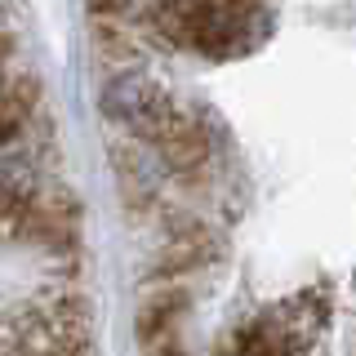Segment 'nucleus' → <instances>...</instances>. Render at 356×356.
<instances>
[{
  "label": "nucleus",
  "mask_w": 356,
  "mask_h": 356,
  "mask_svg": "<svg viewBox=\"0 0 356 356\" xmlns=\"http://www.w3.org/2000/svg\"><path fill=\"white\" fill-rule=\"evenodd\" d=\"M85 5L94 9L98 18H120V14L129 9V0H85Z\"/></svg>",
  "instance_id": "nucleus-3"
},
{
  "label": "nucleus",
  "mask_w": 356,
  "mask_h": 356,
  "mask_svg": "<svg viewBox=\"0 0 356 356\" xmlns=\"http://www.w3.org/2000/svg\"><path fill=\"white\" fill-rule=\"evenodd\" d=\"M9 49H14V44H9V36L0 31V81L9 76Z\"/></svg>",
  "instance_id": "nucleus-5"
},
{
  "label": "nucleus",
  "mask_w": 356,
  "mask_h": 356,
  "mask_svg": "<svg viewBox=\"0 0 356 356\" xmlns=\"http://www.w3.org/2000/svg\"><path fill=\"white\" fill-rule=\"evenodd\" d=\"M40 120V85L27 72H9L0 81V152H22Z\"/></svg>",
  "instance_id": "nucleus-2"
},
{
  "label": "nucleus",
  "mask_w": 356,
  "mask_h": 356,
  "mask_svg": "<svg viewBox=\"0 0 356 356\" xmlns=\"http://www.w3.org/2000/svg\"><path fill=\"white\" fill-rule=\"evenodd\" d=\"M227 356H263L259 348H254V339H250V334H236V339H232V348H227Z\"/></svg>",
  "instance_id": "nucleus-4"
},
{
  "label": "nucleus",
  "mask_w": 356,
  "mask_h": 356,
  "mask_svg": "<svg viewBox=\"0 0 356 356\" xmlns=\"http://www.w3.org/2000/svg\"><path fill=\"white\" fill-rule=\"evenodd\" d=\"M147 27L174 49H196L214 63L254 54L272 27L267 0H156Z\"/></svg>",
  "instance_id": "nucleus-1"
}]
</instances>
